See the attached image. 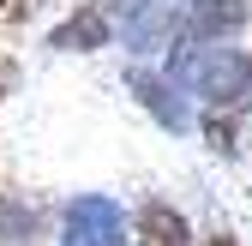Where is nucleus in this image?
<instances>
[{
    "instance_id": "5",
    "label": "nucleus",
    "mask_w": 252,
    "mask_h": 246,
    "mask_svg": "<svg viewBox=\"0 0 252 246\" xmlns=\"http://www.w3.org/2000/svg\"><path fill=\"white\" fill-rule=\"evenodd\" d=\"M102 48H120V30H114V18H108L102 0L66 6L60 24L48 30V54H102Z\"/></svg>"
},
{
    "instance_id": "3",
    "label": "nucleus",
    "mask_w": 252,
    "mask_h": 246,
    "mask_svg": "<svg viewBox=\"0 0 252 246\" xmlns=\"http://www.w3.org/2000/svg\"><path fill=\"white\" fill-rule=\"evenodd\" d=\"M54 246H132V210L114 192H72L60 204Z\"/></svg>"
},
{
    "instance_id": "7",
    "label": "nucleus",
    "mask_w": 252,
    "mask_h": 246,
    "mask_svg": "<svg viewBox=\"0 0 252 246\" xmlns=\"http://www.w3.org/2000/svg\"><path fill=\"white\" fill-rule=\"evenodd\" d=\"M48 204L36 192L6 186L0 192V246H48Z\"/></svg>"
},
{
    "instance_id": "4",
    "label": "nucleus",
    "mask_w": 252,
    "mask_h": 246,
    "mask_svg": "<svg viewBox=\"0 0 252 246\" xmlns=\"http://www.w3.org/2000/svg\"><path fill=\"white\" fill-rule=\"evenodd\" d=\"M252 0H174V42H240Z\"/></svg>"
},
{
    "instance_id": "11",
    "label": "nucleus",
    "mask_w": 252,
    "mask_h": 246,
    "mask_svg": "<svg viewBox=\"0 0 252 246\" xmlns=\"http://www.w3.org/2000/svg\"><path fill=\"white\" fill-rule=\"evenodd\" d=\"M12 90H18V60H12V54H0V102H6Z\"/></svg>"
},
{
    "instance_id": "6",
    "label": "nucleus",
    "mask_w": 252,
    "mask_h": 246,
    "mask_svg": "<svg viewBox=\"0 0 252 246\" xmlns=\"http://www.w3.org/2000/svg\"><path fill=\"white\" fill-rule=\"evenodd\" d=\"M132 246H198V228L168 192H144L132 204Z\"/></svg>"
},
{
    "instance_id": "9",
    "label": "nucleus",
    "mask_w": 252,
    "mask_h": 246,
    "mask_svg": "<svg viewBox=\"0 0 252 246\" xmlns=\"http://www.w3.org/2000/svg\"><path fill=\"white\" fill-rule=\"evenodd\" d=\"M54 6H78V0H0V30H24Z\"/></svg>"
},
{
    "instance_id": "10",
    "label": "nucleus",
    "mask_w": 252,
    "mask_h": 246,
    "mask_svg": "<svg viewBox=\"0 0 252 246\" xmlns=\"http://www.w3.org/2000/svg\"><path fill=\"white\" fill-rule=\"evenodd\" d=\"M198 246H246V240H240V234H234L228 222H210V228L198 234Z\"/></svg>"
},
{
    "instance_id": "12",
    "label": "nucleus",
    "mask_w": 252,
    "mask_h": 246,
    "mask_svg": "<svg viewBox=\"0 0 252 246\" xmlns=\"http://www.w3.org/2000/svg\"><path fill=\"white\" fill-rule=\"evenodd\" d=\"M246 198H252V192H246Z\"/></svg>"
},
{
    "instance_id": "1",
    "label": "nucleus",
    "mask_w": 252,
    "mask_h": 246,
    "mask_svg": "<svg viewBox=\"0 0 252 246\" xmlns=\"http://www.w3.org/2000/svg\"><path fill=\"white\" fill-rule=\"evenodd\" d=\"M162 72L192 102L252 120V48L246 42H174L162 54Z\"/></svg>"
},
{
    "instance_id": "2",
    "label": "nucleus",
    "mask_w": 252,
    "mask_h": 246,
    "mask_svg": "<svg viewBox=\"0 0 252 246\" xmlns=\"http://www.w3.org/2000/svg\"><path fill=\"white\" fill-rule=\"evenodd\" d=\"M120 90L132 96V108L150 114V126H156V132H168V138L198 132V108H192V96H186V90H180L162 66H150V60H126Z\"/></svg>"
},
{
    "instance_id": "8",
    "label": "nucleus",
    "mask_w": 252,
    "mask_h": 246,
    "mask_svg": "<svg viewBox=\"0 0 252 246\" xmlns=\"http://www.w3.org/2000/svg\"><path fill=\"white\" fill-rule=\"evenodd\" d=\"M246 126H252V120H240V114L198 108V144L210 150L216 162H240V156H246Z\"/></svg>"
}]
</instances>
